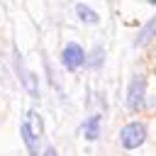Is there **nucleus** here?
<instances>
[{"label":"nucleus","instance_id":"nucleus-4","mask_svg":"<svg viewBox=\"0 0 156 156\" xmlns=\"http://www.w3.org/2000/svg\"><path fill=\"white\" fill-rule=\"evenodd\" d=\"M146 78L141 76V73H136V76H132V80H129V85H127V95H124V102H127V110H139V107H144V102H146Z\"/></svg>","mask_w":156,"mask_h":156},{"label":"nucleus","instance_id":"nucleus-2","mask_svg":"<svg viewBox=\"0 0 156 156\" xmlns=\"http://www.w3.org/2000/svg\"><path fill=\"white\" fill-rule=\"evenodd\" d=\"M85 61H88V51L78 41H66L63 44V49H61V66L68 73H76L78 68H85Z\"/></svg>","mask_w":156,"mask_h":156},{"label":"nucleus","instance_id":"nucleus-10","mask_svg":"<svg viewBox=\"0 0 156 156\" xmlns=\"http://www.w3.org/2000/svg\"><path fill=\"white\" fill-rule=\"evenodd\" d=\"M27 119L32 122V127H34V132L41 136V132H44V122H41V115L39 112H34V110H29L27 112Z\"/></svg>","mask_w":156,"mask_h":156},{"label":"nucleus","instance_id":"nucleus-7","mask_svg":"<svg viewBox=\"0 0 156 156\" xmlns=\"http://www.w3.org/2000/svg\"><path fill=\"white\" fill-rule=\"evenodd\" d=\"M76 17H78L83 24H98V22H100V15H98L93 7H88L85 2H78V5H76Z\"/></svg>","mask_w":156,"mask_h":156},{"label":"nucleus","instance_id":"nucleus-5","mask_svg":"<svg viewBox=\"0 0 156 156\" xmlns=\"http://www.w3.org/2000/svg\"><path fill=\"white\" fill-rule=\"evenodd\" d=\"M20 134H22V141H24V146H27L29 156H39V144H37L39 134L34 132V127H32V122H29V119H24V122L20 124Z\"/></svg>","mask_w":156,"mask_h":156},{"label":"nucleus","instance_id":"nucleus-3","mask_svg":"<svg viewBox=\"0 0 156 156\" xmlns=\"http://www.w3.org/2000/svg\"><path fill=\"white\" fill-rule=\"evenodd\" d=\"M12 61H15V73H17V78H20V83H22V88L34 98V100H39V76L34 73V71H27L24 68V61H22V54L15 49V56H12Z\"/></svg>","mask_w":156,"mask_h":156},{"label":"nucleus","instance_id":"nucleus-8","mask_svg":"<svg viewBox=\"0 0 156 156\" xmlns=\"http://www.w3.org/2000/svg\"><path fill=\"white\" fill-rule=\"evenodd\" d=\"M102 63H105V46L95 44V46L90 49V54H88L85 68H90V71H98V68H102Z\"/></svg>","mask_w":156,"mask_h":156},{"label":"nucleus","instance_id":"nucleus-12","mask_svg":"<svg viewBox=\"0 0 156 156\" xmlns=\"http://www.w3.org/2000/svg\"><path fill=\"white\" fill-rule=\"evenodd\" d=\"M146 105H149V107H156V98H151V100H146Z\"/></svg>","mask_w":156,"mask_h":156},{"label":"nucleus","instance_id":"nucleus-6","mask_svg":"<svg viewBox=\"0 0 156 156\" xmlns=\"http://www.w3.org/2000/svg\"><path fill=\"white\" fill-rule=\"evenodd\" d=\"M100 127H102V115H100V112H93V115L85 117V122L80 124V132L85 134L88 141H98V139H100Z\"/></svg>","mask_w":156,"mask_h":156},{"label":"nucleus","instance_id":"nucleus-9","mask_svg":"<svg viewBox=\"0 0 156 156\" xmlns=\"http://www.w3.org/2000/svg\"><path fill=\"white\" fill-rule=\"evenodd\" d=\"M154 34H156V15H154V17H151V20L136 32V37H134V46H144Z\"/></svg>","mask_w":156,"mask_h":156},{"label":"nucleus","instance_id":"nucleus-13","mask_svg":"<svg viewBox=\"0 0 156 156\" xmlns=\"http://www.w3.org/2000/svg\"><path fill=\"white\" fill-rule=\"evenodd\" d=\"M149 2H151V5H154V7H156V0H149Z\"/></svg>","mask_w":156,"mask_h":156},{"label":"nucleus","instance_id":"nucleus-1","mask_svg":"<svg viewBox=\"0 0 156 156\" xmlns=\"http://www.w3.org/2000/svg\"><path fill=\"white\" fill-rule=\"evenodd\" d=\"M146 136H149V129H146V124H144V122H136V119H132V122H127V124L119 129V136H117V141H119V146H122L124 151H136V149H141V146H144Z\"/></svg>","mask_w":156,"mask_h":156},{"label":"nucleus","instance_id":"nucleus-11","mask_svg":"<svg viewBox=\"0 0 156 156\" xmlns=\"http://www.w3.org/2000/svg\"><path fill=\"white\" fill-rule=\"evenodd\" d=\"M41 156H56V149H54V146H46V149H44V154H41Z\"/></svg>","mask_w":156,"mask_h":156}]
</instances>
